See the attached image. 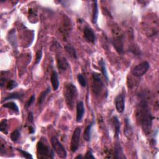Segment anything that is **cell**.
Returning <instances> with one entry per match:
<instances>
[{"label":"cell","instance_id":"21","mask_svg":"<svg viewBox=\"0 0 159 159\" xmlns=\"http://www.w3.org/2000/svg\"><path fill=\"white\" fill-rule=\"evenodd\" d=\"M50 92H51V88H50V87H48L46 90L43 91L40 94V96H39V99H38V104H39V105H42V103L45 101V99L46 98V97H47V95H48V94Z\"/></svg>","mask_w":159,"mask_h":159},{"label":"cell","instance_id":"24","mask_svg":"<svg viewBox=\"0 0 159 159\" xmlns=\"http://www.w3.org/2000/svg\"><path fill=\"white\" fill-rule=\"evenodd\" d=\"M99 64L101 68V71L102 72V74L103 75L104 78L106 79V80L108 82L109 78H108V72H107V70H106V63L104 62V61L103 60V59H101L99 62Z\"/></svg>","mask_w":159,"mask_h":159},{"label":"cell","instance_id":"32","mask_svg":"<svg viewBox=\"0 0 159 159\" xmlns=\"http://www.w3.org/2000/svg\"><path fill=\"white\" fill-rule=\"evenodd\" d=\"M34 100H35V96H34V95H32L31 97L27 101V103L26 104V107L28 108V107L32 105V104H33V102L34 101Z\"/></svg>","mask_w":159,"mask_h":159},{"label":"cell","instance_id":"9","mask_svg":"<svg viewBox=\"0 0 159 159\" xmlns=\"http://www.w3.org/2000/svg\"><path fill=\"white\" fill-rule=\"evenodd\" d=\"M115 106L116 110L119 113H122L125 109V96L124 94H119L116 97Z\"/></svg>","mask_w":159,"mask_h":159},{"label":"cell","instance_id":"29","mask_svg":"<svg viewBox=\"0 0 159 159\" xmlns=\"http://www.w3.org/2000/svg\"><path fill=\"white\" fill-rule=\"evenodd\" d=\"M17 150L21 153V154L23 155V157L26 158L32 159V158H33V156H32V155L30 153H29V152H26L25 150H22L21 149H17Z\"/></svg>","mask_w":159,"mask_h":159},{"label":"cell","instance_id":"33","mask_svg":"<svg viewBox=\"0 0 159 159\" xmlns=\"http://www.w3.org/2000/svg\"><path fill=\"white\" fill-rule=\"evenodd\" d=\"M85 158H95L94 156L93 155L91 150H89L87 151L86 155L85 156Z\"/></svg>","mask_w":159,"mask_h":159},{"label":"cell","instance_id":"23","mask_svg":"<svg viewBox=\"0 0 159 159\" xmlns=\"http://www.w3.org/2000/svg\"><path fill=\"white\" fill-rule=\"evenodd\" d=\"M65 50L67 54L73 58H77V54L74 47L70 45H67L65 46Z\"/></svg>","mask_w":159,"mask_h":159},{"label":"cell","instance_id":"18","mask_svg":"<svg viewBox=\"0 0 159 159\" xmlns=\"http://www.w3.org/2000/svg\"><path fill=\"white\" fill-rule=\"evenodd\" d=\"M23 96V94L20 93V92H14L12 93L11 94H9V96L5 97L3 100H2V103H3L4 101H6L10 100H19L21 99L22 97Z\"/></svg>","mask_w":159,"mask_h":159},{"label":"cell","instance_id":"14","mask_svg":"<svg viewBox=\"0 0 159 159\" xmlns=\"http://www.w3.org/2000/svg\"><path fill=\"white\" fill-rule=\"evenodd\" d=\"M97 1L93 2V12H92V22L93 24H97L98 18V6Z\"/></svg>","mask_w":159,"mask_h":159},{"label":"cell","instance_id":"7","mask_svg":"<svg viewBox=\"0 0 159 159\" xmlns=\"http://www.w3.org/2000/svg\"><path fill=\"white\" fill-rule=\"evenodd\" d=\"M149 68H150L149 63L147 61H144L139 63V64H138L137 66H136L132 70L131 72L134 76L137 77H140L145 75L147 73V72L149 70Z\"/></svg>","mask_w":159,"mask_h":159},{"label":"cell","instance_id":"12","mask_svg":"<svg viewBox=\"0 0 159 159\" xmlns=\"http://www.w3.org/2000/svg\"><path fill=\"white\" fill-rule=\"evenodd\" d=\"M57 67L59 70L65 71L69 67V63L65 57L63 56L57 57Z\"/></svg>","mask_w":159,"mask_h":159},{"label":"cell","instance_id":"19","mask_svg":"<svg viewBox=\"0 0 159 159\" xmlns=\"http://www.w3.org/2000/svg\"><path fill=\"white\" fill-rule=\"evenodd\" d=\"M113 121V124L115 127V137L118 139L119 138V132H120V122L116 116H114L112 119Z\"/></svg>","mask_w":159,"mask_h":159},{"label":"cell","instance_id":"10","mask_svg":"<svg viewBox=\"0 0 159 159\" xmlns=\"http://www.w3.org/2000/svg\"><path fill=\"white\" fill-rule=\"evenodd\" d=\"M84 37L88 42L94 44L96 41V35H95L93 30L89 26H86L83 30Z\"/></svg>","mask_w":159,"mask_h":159},{"label":"cell","instance_id":"13","mask_svg":"<svg viewBox=\"0 0 159 159\" xmlns=\"http://www.w3.org/2000/svg\"><path fill=\"white\" fill-rule=\"evenodd\" d=\"M51 83L53 88V90L54 91H57L59 87V81H58V76L57 73V72L54 71L52 73L51 78Z\"/></svg>","mask_w":159,"mask_h":159},{"label":"cell","instance_id":"34","mask_svg":"<svg viewBox=\"0 0 159 159\" xmlns=\"http://www.w3.org/2000/svg\"><path fill=\"white\" fill-rule=\"evenodd\" d=\"M28 121L30 122H33L34 121V116H33V113L32 112H29L28 114V117H27Z\"/></svg>","mask_w":159,"mask_h":159},{"label":"cell","instance_id":"35","mask_svg":"<svg viewBox=\"0 0 159 159\" xmlns=\"http://www.w3.org/2000/svg\"><path fill=\"white\" fill-rule=\"evenodd\" d=\"M35 132V129L33 127L30 126L29 127V133L30 134H34Z\"/></svg>","mask_w":159,"mask_h":159},{"label":"cell","instance_id":"20","mask_svg":"<svg viewBox=\"0 0 159 159\" xmlns=\"http://www.w3.org/2000/svg\"><path fill=\"white\" fill-rule=\"evenodd\" d=\"M3 106L4 108H8L9 109H11V111H12L13 112L17 113V114H19V108L18 106H17V104H16L14 102H12V101H10V102H8V103H5Z\"/></svg>","mask_w":159,"mask_h":159},{"label":"cell","instance_id":"27","mask_svg":"<svg viewBox=\"0 0 159 159\" xmlns=\"http://www.w3.org/2000/svg\"><path fill=\"white\" fill-rule=\"evenodd\" d=\"M77 79H78V83L82 87H87V82L86 80V78L82 74H78L77 76Z\"/></svg>","mask_w":159,"mask_h":159},{"label":"cell","instance_id":"22","mask_svg":"<svg viewBox=\"0 0 159 159\" xmlns=\"http://www.w3.org/2000/svg\"><path fill=\"white\" fill-rule=\"evenodd\" d=\"M92 124H89L87 126V128L85 129L84 133H83V138L84 140L87 142H90L91 140V128H92Z\"/></svg>","mask_w":159,"mask_h":159},{"label":"cell","instance_id":"4","mask_svg":"<svg viewBox=\"0 0 159 159\" xmlns=\"http://www.w3.org/2000/svg\"><path fill=\"white\" fill-rule=\"evenodd\" d=\"M113 45L115 47L116 51L122 54L124 52L123 49V35L122 32L118 29H115L113 30Z\"/></svg>","mask_w":159,"mask_h":159},{"label":"cell","instance_id":"30","mask_svg":"<svg viewBox=\"0 0 159 159\" xmlns=\"http://www.w3.org/2000/svg\"><path fill=\"white\" fill-rule=\"evenodd\" d=\"M42 57V51L39 50L36 52V61H35V64L37 65L40 63L41 59Z\"/></svg>","mask_w":159,"mask_h":159},{"label":"cell","instance_id":"5","mask_svg":"<svg viewBox=\"0 0 159 159\" xmlns=\"http://www.w3.org/2000/svg\"><path fill=\"white\" fill-rule=\"evenodd\" d=\"M51 144L53 149L57 153L58 156L61 158H65L67 156V152L65 148L60 142L58 138L54 136L51 138Z\"/></svg>","mask_w":159,"mask_h":159},{"label":"cell","instance_id":"2","mask_svg":"<svg viewBox=\"0 0 159 159\" xmlns=\"http://www.w3.org/2000/svg\"><path fill=\"white\" fill-rule=\"evenodd\" d=\"M63 96H64L68 108L70 110H73L77 97V90L76 87L72 83L66 84L63 89Z\"/></svg>","mask_w":159,"mask_h":159},{"label":"cell","instance_id":"26","mask_svg":"<svg viewBox=\"0 0 159 159\" xmlns=\"http://www.w3.org/2000/svg\"><path fill=\"white\" fill-rule=\"evenodd\" d=\"M21 136V132L19 129H16L10 135V137L12 141L17 142Z\"/></svg>","mask_w":159,"mask_h":159},{"label":"cell","instance_id":"15","mask_svg":"<svg viewBox=\"0 0 159 159\" xmlns=\"http://www.w3.org/2000/svg\"><path fill=\"white\" fill-rule=\"evenodd\" d=\"M114 155L115 157L116 158H120V159H124L126 158L125 157L122 149L120 144H117L115 147V150H114Z\"/></svg>","mask_w":159,"mask_h":159},{"label":"cell","instance_id":"3","mask_svg":"<svg viewBox=\"0 0 159 159\" xmlns=\"http://www.w3.org/2000/svg\"><path fill=\"white\" fill-rule=\"evenodd\" d=\"M37 152L39 158H53L54 157L52 150L42 140L37 142Z\"/></svg>","mask_w":159,"mask_h":159},{"label":"cell","instance_id":"36","mask_svg":"<svg viewBox=\"0 0 159 159\" xmlns=\"http://www.w3.org/2000/svg\"><path fill=\"white\" fill-rule=\"evenodd\" d=\"M82 157H82V155H78V156L76 157V158H82Z\"/></svg>","mask_w":159,"mask_h":159},{"label":"cell","instance_id":"6","mask_svg":"<svg viewBox=\"0 0 159 159\" xmlns=\"http://www.w3.org/2000/svg\"><path fill=\"white\" fill-rule=\"evenodd\" d=\"M92 77V91L95 95L98 96V95H100L102 92L104 87V84L100 74L97 73H93Z\"/></svg>","mask_w":159,"mask_h":159},{"label":"cell","instance_id":"31","mask_svg":"<svg viewBox=\"0 0 159 159\" xmlns=\"http://www.w3.org/2000/svg\"><path fill=\"white\" fill-rule=\"evenodd\" d=\"M18 87V83L16 82L14 80H10L8 83L6 88H7L8 90H12V89L15 88L16 87Z\"/></svg>","mask_w":159,"mask_h":159},{"label":"cell","instance_id":"11","mask_svg":"<svg viewBox=\"0 0 159 159\" xmlns=\"http://www.w3.org/2000/svg\"><path fill=\"white\" fill-rule=\"evenodd\" d=\"M85 114V108L83 102L80 101L76 104V122H80L82 121V119Z\"/></svg>","mask_w":159,"mask_h":159},{"label":"cell","instance_id":"25","mask_svg":"<svg viewBox=\"0 0 159 159\" xmlns=\"http://www.w3.org/2000/svg\"><path fill=\"white\" fill-rule=\"evenodd\" d=\"M8 121L6 119H3L0 122V131L3 132L5 134H8Z\"/></svg>","mask_w":159,"mask_h":159},{"label":"cell","instance_id":"8","mask_svg":"<svg viewBox=\"0 0 159 159\" xmlns=\"http://www.w3.org/2000/svg\"><path fill=\"white\" fill-rule=\"evenodd\" d=\"M81 132H82L81 128L78 127V128H76L75 129L73 133L72 139H71V145H70V148L72 152H75L78 149Z\"/></svg>","mask_w":159,"mask_h":159},{"label":"cell","instance_id":"17","mask_svg":"<svg viewBox=\"0 0 159 159\" xmlns=\"http://www.w3.org/2000/svg\"><path fill=\"white\" fill-rule=\"evenodd\" d=\"M71 29V23L70 19L67 17H65V19L63 20L62 25V32L64 34H69V31Z\"/></svg>","mask_w":159,"mask_h":159},{"label":"cell","instance_id":"28","mask_svg":"<svg viewBox=\"0 0 159 159\" xmlns=\"http://www.w3.org/2000/svg\"><path fill=\"white\" fill-rule=\"evenodd\" d=\"M125 133L126 134L125 135L128 136L131 134L132 129L131 125L129 124V121L128 119H125Z\"/></svg>","mask_w":159,"mask_h":159},{"label":"cell","instance_id":"16","mask_svg":"<svg viewBox=\"0 0 159 159\" xmlns=\"http://www.w3.org/2000/svg\"><path fill=\"white\" fill-rule=\"evenodd\" d=\"M15 33L16 31L14 30V29H11L9 32V34L8 35V41L11 44V45L14 47V48L17 47V42H16V36H15Z\"/></svg>","mask_w":159,"mask_h":159},{"label":"cell","instance_id":"1","mask_svg":"<svg viewBox=\"0 0 159 159\" xmlns=\"http://www.w3.org/2000/svg\"><path fill=\"white\" fill-rule=\"evenodd\" d=\"M136 116L142 127L143 132L146 135L149 134L152 129L154 118L151 114L148 103L146 100H142L139 103Z\"/></svg>","mask_w":159,"mask_h":159}]
</instances>
